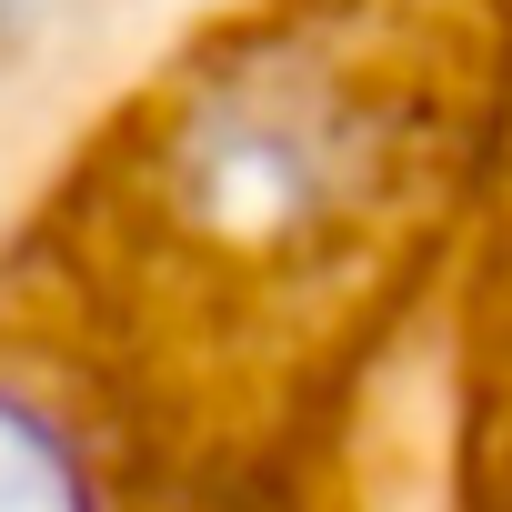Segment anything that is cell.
<instances>
[{"instance_id": "7a4b0ae2", "label": "cell", "mask_w": 512, "mask_h": 512, "mask_svg": "<svg viewBox=\"0 0 512 512\" xmlns=\"http://www.w3.org/2000/svg\"><path fill=\"white\" fill-rule=\"evenodd\" d=\"M201 0H0V231Z\"/></svg>"}, {"instance_id": "6da1fadb", "label": "cell", "mask_w": 512, "mask_h": 512, "mask_svg": "<svg viewBox=\"0 0 512 512\" xmlns=\"http://www.w3.org/2000/svg\"><path fill=\"white\" fill-rule=\"evenodd\" d=\"M0 512H512V0H201L0 231Z\"/></svg>"}]
</instances>
